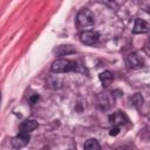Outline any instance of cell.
<instances>
[{
	"instance_id": "cell-1",
	"label": "cell",
	"mask_w": 150,
	"mask_h": 150,
	"mask_svg": "<svg viewBox=\"0 0 150 150\" xmlns=\"http://www.w3.org/2000/svg\"><path fill=\"white\" fill-rule=\"evenodd\" d=\"M75 69H76V63L68 59H57L50 66V70L55 74L68 73V71H71Z\"/></svg>"
},
{
	"instance_id": "cell-2",
	"label": "cell",
	"mask_w": 150,
	"mask_h": 150,
	"mask_svg": "<svg viewBox=\"0 0 150 150\" xmlns=\"http://www.w3.org/2000/svg\"><path fill=\"white\" fill-rule=\"evenodd\" d=\"M76 21H77V25L80 27H89V26H93L95 23V15L91 11L83 8L77 13Z\"/></svg>"
},
{
	"instance_id": "cell-3",
	"label": "cell",
	"mask_w": 150,
	"mask_h": 150,
	"mask_svg": "<svg viewBox=\"0 0 150 150\" xmlns=\"http://www.w3.org/2000/svg\"><path fill=\"white\" fill-rule=\"evenodd\" d=\"M98 33L96 30H84L80 34V40L84 45H94L98 41Z\"/></svg>"
},
{
	"instance_id": "cell-4",
	"label": "cell",
	"mask_w": 150,
	"mask_h": 150,
	"mask_svg": "<svg viewBox=\"0 0 150 150\" xmlns=\"http://www.w3.org/2000/svg\"><path fill=\"white\" fill-rule=\"evenodd\" d=\"M30 139V136H29V132H20L19 135H16L13 139H12V145L16 149H20L22 146H25L26 144H28Z\"/></svg>"
},
{
	"instance_id": "cell-5",
	"label": "cell",
	"mask_w": 150,
	"mask_h": 150,
	"mask_svg": "<svg viewBox=\"0 0 150 150\" xmlns=\"http://www.w3.org/2000/svg\"><path fill=\"white\" fill-rule=\"evenodd\" d=\"M109 122L112 125H121L128 122V117L123 111H116L109 116Z\"/></svg>"
},
{
	"instance_id": "cell-6",
	"label": "cell",
	"mask_w": 150,
	"mask_h": 150,
	"mask_svg": "<svg viewBox=\"0 0 150 150\" xmlns=\"http://www.w3.org/2000/svg\"><path fill=\"white\" fill-rule=\"evenodd\" d=\"M125 61H127V64H128L130 68H139V67L143 66V60H142L136 53H130V54H128Z\"/></svg>"
},
{
	"instance_id": "cell-7",
	"label": "cell",
	"mask_w": 150,
	"mask_h": 150,
	"mask_svg": "<svg viewBox=\"0 0 150 150\" xmlns=\"http://www.w3.org/2000/svg\"><path fill=\"white\" fill-rule=\"evenodd\" d=\"M148 30H149V25L146 23V21H144L143 19H136L134 28H132V33L143 34V33H146Z\"/></svg>"
},
{
	"instance_id": "cell-8",
	"label": "cell",
	"mask_w": 150,
	"mask_h": 150,
	"mask_svg": "<svg viewBox=\"0 0 150 150\" xmlns=\"http://www.w3.org/2000/svg\"><path fill=\"white\" fill-rule=\"evenodd\" d=\"M74 53H75V49L69 45H61L54 49V54L56 56H66V55L74 54Z\"/></svg>"
},
{
	"instance_id": "cell-9",
	"label": "cell",
	"mask_w": 150,
	"mask_h": 150,
	"mask_svg": "<svg viewBox=\"0 0 150 150\" xmlns=\"http://www.w3.org/2000/svg\"><path fill=\"white\" fill-rule=\"evenodd\" d=\"M38 122L35 120H26L20 124V130L22 132H30L38 128Z\"/></svg>"
},
{
	"instance_id": "cell-10",
	"label": "cell",
	"mask_w": 150,
	"mask_h": 150,
	"mask_svg": "<svg viewBox=\"0 0 150 150\" xmlns=\"http://www.w3.org/2000/svg\"><path fill=\"white\" fill-rule=\"evenodd\" d=\"M98 79H100V81H101L102 86L107 88V87H109V86H110V83L112 82L114 76H112V74H111L109 70H105V71H102V73L98 75Z\"/></svg>"
},
{
	"instance_id": "cell-11",
	"label": "cell",
	"mask_w": 150,
	"mask_h": 150,
	"mask_svg": "<svg viewBox=\"0 0 150 150\" xmlns=\"http://www.w3.org/2000/svg\"><path fill=\"white\" fill-rule=\"evenodd\" d=\"M83 148L87 150H97V149H100V144L95 138H90V139L86 141Z\"/></svg>"
},
{
	"instance_id": "cell-12",
	"label": "cell",
	"mask_w": 150,
	"mask_h": 150,
	"mask_svg": "<svg viewBox=\"0 0 150 150\" xmlns=\"http://www.w3.org/2000/svg\"><path fill=\"white\" fill-rule=\"evenodd\" d=\"M98 102H100V104H102V109H108V108L111 105V101L108 100L107 94H102V95L100 96Z\"/></svg>"
},
{
	"instance_id": "cell-13",
	"label": "cell",
	"mask_w": 150,
	"mask_h": 150,
	"mask_svg": "<svg viewBox=\"0 0 150 150\" xmlns=\"http://www.w3.org/2000/svg\"><path fill=\"white\" fill-rule=\"evenodd\" d=\"M102 1H103L104 4H107L109 7L117 9V8L120 7V5H121V4H123V1H124V0H102Z\"/></svg>"
},
{
	"instance_id": "cell-14",
	"label": "cell",
	"mask_w": 150,
	"mask_h": 150,
	"mask_svg": "<svg viewBox=\"0 0 150 150\" xmlns=\"http://www.w3.org/2000/svg\"><path fill=\"white\" fill-rule=\"evenodd\" d=\"M131 101H132V103H134V105L136 107V108H138L139 105H142V102H143V98H142V96L139 95V94H135L132 97H131Z\"/></svg>"
},
{
	"instance_id": "cell-15",
	"label": "cell",
	"mask_w": 150,
	"mask_h": 150,
	"mask_svg": "<svg viewBox=\"0 0 150 150\" xmlns=\"http://www.w3.org/2000/svg\"><path fill=\"white\" fill-rule=\"evenodd\" d=\"M118 132H120V127L118 125H114L111 129H110V136H117L118 135Z\"/></svg>"
},
{
	"instance_id": "cell-16",
	"label": "cell",
	"mask_w": 150,
	"mask_h": 150,
	"mask_svg": "<svg viewBox=\"0 0 150 150\" xmlns=\"http://www.w3.org/2000/svg\"><path fill=\"white\" fill-rule=\"evenodd\" d=\"M39 98H40V96H39L38 94H34L33 96L29 97V102H30L32 104H34V103H36V102L39 101Z\"/></svg>"
},
{
	"instance_id": "cell-17",
	"label": "cell",
	"mask_w": 150,
	"mask_h": 150,
	"mask_svg": "<svg viewBox=\"0 0 150 150\" xmlns=\"http://www.w3.org/2000/svg\"><path fill=\"white\" fill-rule=\"evenodd\" d=\"M148 12H149V13H150V6H149V9H148Z\"/></svg>"
},
{
	"instance_id": "cell-18",
	"label": "cell",
	"mask_w": 150,
	"mask_h": 150,
	"mask_svg": "<svg viewBox=\"0 0 150 150\" xmlns=\"http://www.w3.org/2000/svg\"><path fill=\"white\" fill-rule=\"evenodd\" d=\"M149 48H150V42H149Z\"/></svg>"
}]
</instances>
